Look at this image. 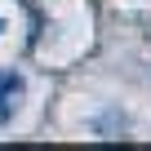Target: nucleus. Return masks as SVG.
Listing matches in <instances>:
<instances>
[{
  "instance_id": "1",
  "label": "nucleus",
  "mask_w": 151,
  "mask_h": 151,
  "mask_svg": "<svg viewBox=\"0 0 151 151\" xmlns=\"http://www.w3.org/2000/svg\"><path fill=\"white\" fill-rule=\"evenodd\" d=\"M18 98H22V80H18L14 71H5V76H0V120H9V116H14Z\"/></svg>"
}]
</instances>
